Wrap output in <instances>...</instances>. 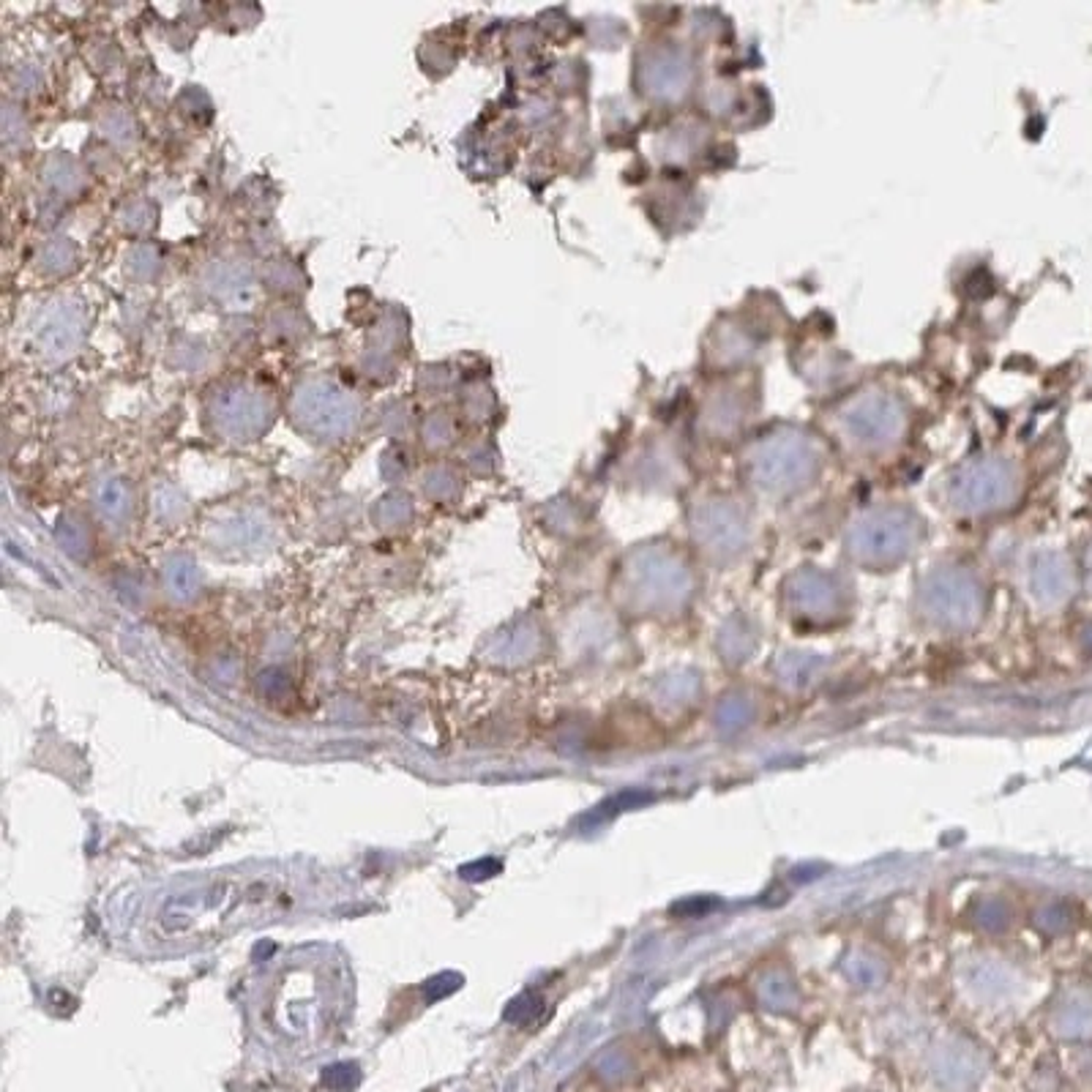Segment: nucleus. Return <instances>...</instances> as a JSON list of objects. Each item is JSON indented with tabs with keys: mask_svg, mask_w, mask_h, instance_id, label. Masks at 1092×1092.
<instances>
[{
	"mask_svg": "<svg viewBox=\"0 0 1092 1092\" xmlns=\"http://www.w3.org/2000/svg\"><path fill=\"white\" fill-rule=\"evenodd\" d=\"M323 1081L328 1084L330 1090L347 1092L353 1090L358 1081H361V1070H358V1066H350V1063H336V1066L325 1067Z\"/></svg>",
	"mask_w": 1092,
	"mask_h": 1092,
	"instance_id": "6",
	"label": "nucleus"
},
{
	"mask_svg": "<svg viewBox=\"0 0 1092 1092\" xmlns=\"http://www.w3.org/2000/svg\"><path fill=\"white\" fill-rule=\"evenodd\" d=\"M825 468V451L812 434L795 426H778L757 437L743 457V475L765 497L798 495L812 486Z\"/></svg>",
	"mask_w": 1092,
	"mask_h": 1092,
	"instance_id": "1",
	"label": "nucleus"
},
{
	"mask_svg": "<svg viewBox=\"0 0 1092 1092\" xmlns=\"http://www.w3.org/2000/svg\"><path fill=\"white\" fill-rule=\"evenodd\" d=\"M951 506L967 514H986L1014 506L1021 492V472L1005 457H978L942 478Z\"/></svg>",
	"mask_w": 1092,
	"mask_h": 1092,
	"instance_id": "3",
	"label": "nucleus"
},
{
	"mask_svg": "<svg viewBox=\"0 0 1092 1092\" xmlns=\"http://www.w3.org/2000/svg\"><path fill=\"white\" fill-rule=\"evenodd\" d=\"M740 391H716V396L708 399L702 410V426L716 437L737 432L746 421V402L740 399Z\"/></svg>",
	"mask_w": 1092,
	"mask_h": 1092,
	"instance_id": "5",
	"label": "nucleus"
},
{
	"mask_svg": "<svg viewBox=\"0 0 1092 1092\" xmlns=\"http://www.w3.org/2000/svg\"><path fill=\"white\" fill-rule=\"evenodd\" d=\"M910 426V413L896 394L864 391L838 410L836 429L855 454H885L902 443Z\"/></svg>",
	"mask_w": 1092,
	"mask_h": 1092,
	"instance_id": "2",
	"label": "nucleus"
},
{
	"mask_svg": "<svg viewBox=\"0 0 1092 1092\" xmlns=\"http://www.w3.org/2000/svg\"><path fill=\"white\" fill-rule=\"evenodd\" d=\"M694 74L697 69H694L691 52L683 47H672V44L653 52L645 69L648 90L664 102H680L694 85Z\"/></svg>",
	"mask_w": 1092,
	"mask_h": 1092,
	"instance_id": "4",
	"label": "nucleus"
}]
</instances>
